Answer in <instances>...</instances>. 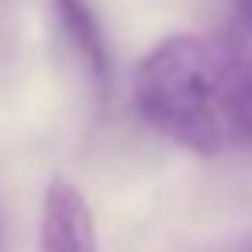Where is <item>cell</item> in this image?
Listing matches in <instances>:
<instances>
[{"label": "cell", "instance_id": "1", "mask_svg": "<svg viewBox=\"0 0 252 252\" xmlns=\"http://www.w3.org/2000/svg\"><path fill=\"white\" fill-rule=\"evenodd\" d=\"M138 118L162 138L197 156H218L224 125V49L197 32L159 38L131 76Z\"/></svg>", "mask_w": 252, "mask_h": 252}, {"label": "cell", "instance_id": "2", "mask_svg": "<svg viewBox=\"0 0 252 252\" xmlns=\"http://www.w3.org/2000/svg\"><path fill=\"white\" fill-rule=\"evenodd\" d=\"M38 252H100L90 200L66 176H52L45 183L38 218Z\"/></svg>", "mask_w": 252, "mask_h": 252}, {"label": "cell", "instance_id": "3", "mask_svg": "<svg viewBox=\"0 0 252 252\" xmlns=\"http://www.w3.org/2000/svg\"><path fill=\"white\" fill-rule=\"evenodd\" d=\"M52 7H56V18L66 32L69 45L83 59V66L97 87V97H107L114 63H111V42H107V32H104L97 7L90 0H52Z\"/></svg>", "mask_w": 252, "mask_h": 252}, {"label": "cell", "instance_id": "4", "mask_svg": "<svg viewBox=\"0 0 252 252\" xmlns=\"http://www.w3.org/2000/svg\"><path fill=\"white\" fill-rule=\"evenodd\" d=\"M224 125L228 138L252 145V59L224 52Z\"/></svg>", "mask_w": 252, "mask_h": 252}, {"label": "cell", "instance_id": "5", "mask_svg": "<svg viewBox=\"0 0 252 252\" xmlns=\"http://www.w3.org/2000/svg\"><path fill=\"white\" fill-rule=\"evenodd\" d=\"M235 14H238V21L252 32V0H235Z\"/></svg>", "mask_w": 252, "mask_h": 252}, {"label": "cell", "instance_id": "6", "mask_svg": "<svg viewBox=\"0 0 252 252\" xmlns=\"http://www.w3.org/2000/svg\"><path fill=\"white\" fill-rule=\"evenodd\" d=\"M238 252H252V242H245V245H242V249H238Z\"/></svg>", "mask_w": 252, "mask_h": 252}, {"label": "cell", "instance_id": "7", "mask_svg": "<svg viewBox=\"0 0 252 252\" xmlns=\"http://www.w3.org/2000/svg\"><path fill=\"white\" fill-rule=\"evenodd\" d=\"M0 252H4V235H0Z\"/></svg>", "mask_w": 252, "mask_h": 252}]
</instances>
